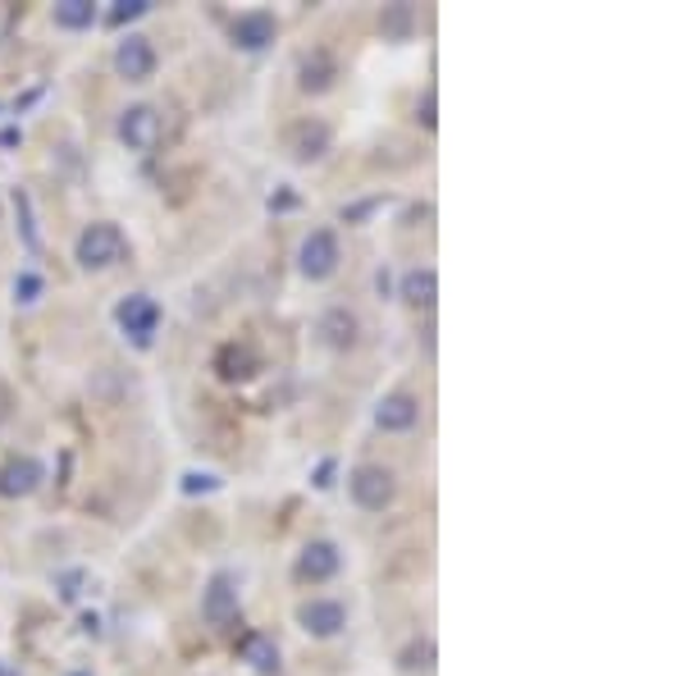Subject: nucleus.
I'll list each match as a JSON object with an SVG mask.
<instances>
[{"label": "nucleus", "mask_w": 685, "mask_h": 676, "mask_svg": "<svg viewBox=\"0 0 685 676\" xmlns=\"http://www.w3.org/2000/svg\"><path fill=\"white\" fill-rule=\"evenodd\" d=\"M74 257H78L83 270H106V265H115L123 257V233L115 225H87L78 233Z\"/></svg>", "instance_id": "f257e3e1"}, {"label": "nucleus", "mask_w": 685, "mask_h": 676, "mask_svg": "<svg viewBox=\"0 0 685 676\" xmlns=\"http://www.w3.org/2000/svg\"><path fill=\"white\" fill-rule=\"evenodd\" d=\"M115 320H119V329L129 334L138 348H151L155 329H161V306H155L146 293H133V297H123L115 306Z\"/></svg>", "instance_id": "f03ea898"}, {"label": "nucleus", "mask_w": 685, "mask_h": 676, "mask_svg": "<svg viewBox=\"0 0 685 676\" xmlns=\"http://www.w3.org/2000/svg\"><path fill=\"white\" fill-rule=\"evenodd\" d=\"M348 484H352V499H357L366 512H384V508L393 503V494H398L393 471H389V467H380V462H366V467H357Z\"/></svg>", "instance_id": "7ed1b4c3"}, {"label": "nucleus", "mask_w": 685, "mask_h": 676, "mask_svg": "<svg viewBox=\"0 0 685 676\" xmlns=\"http://www.w3.org/2000/svg\"><path fill=\"white\" fill-rule=\"evenodd\" d=\"M302 274L306 280H329V274L338 270V238L329 229H316L306 242H302Z\"/></svg>", "instance_id": "20e7f679"}, {"label": "nucleus", "mask_w": 685, "mask_h": 676, "mask_svg": "<svg viewBox=\"0 0 685 676\" xmlns=\"http://www.w3.org/2000/svg\"><path fill=\"white\" fill-rule=\"evenodd\" d=\"M119 138L129 142V151H155V142H161V115L151 106H129L119 119Z\"/></svg>", "instance_id": "39448f33"}, {"label": "nucleus", "mask_w": 685, "mask_h": 676, "mask_svg": "<svg viewBox=\"0 0 685 676\" xmlns=\"http://www.w3.org/2000/svg\"><path fill=\"white\" fill-rule=\"evenodd\" d=\"M297 622H302L306 635L329 640V635H338L342 626H348V612H342V603H334V599H311V603H302Z\"/></svg>", "instance_id": "423d86ee"}, {"label": "nucleus", "mask_w": 685, "mask_h": 676, "mask_svg": "<svg viewBox=\"0 0 685 676\" xmlns=\"http://www.w3.org/2000/svg\"><path fill=\"white\" fill-rule=\"evenodd\" d=\"M338 544L329 539H311L302 553H297V580H311V586H320V580H329L338 571Z\"/></svg>", "instance_id": "0eeeda50"}, {"label": "nucleus", "mask_w": 685, "mask_h": 676, "mask_svg": "<svg viewBox=\"0 0 685 676\" xmlns=\"http://www.w3.org/2000/svg\"><path fill=\"white\" fill-rule=\"evenodd\" d=\"M229 37H233L238 51H265V46L274 42V14H265V10L238 14L233 28H229Z\"/></svg>", "instance_id": "6e6552de"}, {"label": "nucleus", "mask_w": 685, "mask_h": 676, "mask_svg": "<svg viewBox=\"0 0 685 676\" xmlns=\"http://www.w3.org/2000/svg\"><path fill=\"white\" fill-rule=\"evenodd\" d=\"M202 618L215 622V626H225V622L238 618V586H233L229 576H215L210 586H206V595H202Z\"/></svg>", "instance_id": "1a4fd4ad"}, {"label": "nucleus", "mask_w": 685, "mask_h": 676, "mask_svg": "<svg viewBox=\"0 0 685 676\" xmlns=\"http://www.w3.org/2000/svg\"><path fill=\"white\" fill-rule=\"evenodd\" d=\"M42 462H33V457H10L6 467H0V494L6 499H23L33 494V489L42 484Z\"/></svg>", "instance_id": "9d476101"}, {"label": "nucleus", "mask_w": 685, "mask_h": 676, "mask_svg": "<svg viewBox=\"0 0 685 676\" xmlns=\"http://www.w3.org/2000/svg\"><path fill=\"white\" fill-rule=\"evenodd\" d=\"M115 69H119L123 78H129V83L151 78V74H155V51H151V42H146V37L119 42V51H115Z\"/></svg>", "instance_id": "9b49d317"}, {"label": "nucleus", "mask_w": 685, "mask_h": 676, "mask_svg": "<svg viewBox=\"0 0 685 676\" xmlns=\"http://www.w3.org/2000/svg\"><path fill=\"white\" fill-rule=\"evenodd\" d=\"M215 371H220L225 384H247V380L261 371V357L247 348V344H225L220 357H215Z\"/></svg>", "instance_id": "f8f14e48"}, {"label": "nucleus", "mask_w": 685, "mask_h": 676, "mask_svg": "<svg viewBox=\"0 0 685 676\" xmlns=\"http://www.w3.org/2000/svg\"><path fill=\"white\" fill-rule=\"evenodd\" d=\"M416 421H421V403L412 393H389L376 407V425L389 429V435H402V429H412Z\"/></svg>", "instance_id": "ddd939ff"}, {"label": "nucleus", "mask_w": 685, "mask_h": 676, "mask_svg": "<svg viewBox=\"0 0 685 676\" xmlns=\"http://www.w3.org/2000/svg\"><path fill=\"white\" fill-rule=\"evenodd\" d=\"M329 151V129L320 124V119H306V124H297L293 133V156L297 161H320Z\"/></svg>", "instance_id": "4468645a"}, {"label": "nucleus", "mask_w": 685, "mask_h": 676, "mask_svg": "<svg viewBox=\"0 0 685 676\" xmlns=\"http://www.w3.org/2000/svg\"><path fill=\"white\" fill-rule=\"evenodd\" d=\"M320 334H325L329 348H352L357 344V316L348 306H334V312H325V320H320Z\"/></svg>", "instance_id": "2eb2a0df"}, {"label": "nucleus", "mask_w": 685, "mask_h": 676, "mask_svg": "<svg viewBox=\"0 0 685 676\" xmlns=\"http://www.w3.org/2000/svg\"><path fill=\"white\" fill-rule=\"evenodd\" d=\"M402 297L430 312L434 297H439V280H434V270H407V274H402Z\"/></svg>", "instance_id": "dca6fc26"}, {"label": "nucleus", "mask_w": 685, "mask_h": 676, "mask_svg": "<svg viewBox=\"0 0 685 676\" xmlns=\"http://www.w3.org/2000/svg\"><path fill=\"white\" fill-rule=\"evenodd\" d=\"M302 91H329L334 87V59L325 51H316L311 59H302Z\"/></svg>", "instance_id": "f3484780"}, {"label": "nucleus", "mask_w": 685, "mask_h": 676, "mask_svg": "<svg viewBox=\"0 0 685 676\" xmlns=\"http://www.w3.org/2000/svg\"><path fill=\"white\" fill-rule=\"evenodd\" d=\"M238 654L252 663L257 672H279V650L265 640V635H242V644H238Z\"/></svg>", "instance_id": "a211bd4d"}, {"label": "nucleus", "mask_w": 685, "mask_h": 676, "mask_svg": "<svg viewBox=\"0 0 685 676\" xmlns=\"http://www.w3.org/2000/svg\"><path fill=\"white\" fill-rule=\"evenodd\" d=\"M55 23L59 28H91V23H97V6H91V0H59Z\"/></svg>", "instance_id": "6ab92c4d"}, {"label": "nucleus", "mask_w": 685, "mask_h": 676, "mask_svg": "<svg viewBox=\"0 0 685 676\" xmlns=\"http://www.w3.org/2000/svg\"><path fill=\"white\" fill-rule=\"evenodd\" d=\"M402 667H407V672H430L434 667V644L430 640H412L407 650H402Z\"/></svg>", "instance_id": "aec40b11"}, {"label": "nucleus", "mask_w": 685, "mask_h": 676, "mask_svg": "<svg viewBox=\"0 0 685 676\" xmlns=\"http://www.w3.org/2000/svg\"><path fill=\"white\" fill-rule=\"evenodd\" d=\"M151 10V0H119V6L110 10V23L115 28H123V23H133V19H142Z\"/></svg>", "instance_id": "412c9836"}, {"label": "nucleus", "mask_w": 685, "mask_h": 676, "mask_svg": "<svg viewBox=\"0 0 685 676\" xmlns=\"http://www.w3.org/2000/svg\"><path fill=\"white\" fill-rule=\"evenodd\" d=\"M412 28V6H393L389 14H384V33H393V37H402Z\"/></svg>", "instance_id": "4be33fe9"}, {"label": "nucleus", "mask_w": 685, "mask_h": 676, "mask_svg": "<svg viewBox=\"0 0 685 676\" xmlns=\"http://www.w3.org/2000/svg\"><path fill=\"white\" fill-rule=\"evenodd\" d=\"M210 489H220V480L206 476V471H188V476H183V494H210Z\"/></svg>", "instance_id": "5701e85b"}, {"label": "nucleus", "mask_w": 685, "mask_h": 676, "mask_svg": "<svg viewBox=\"0 0 685 676\" xmlns=\"http://www.w3.org/2000/svg\"><path fill=\"white\" fill-rule=\"evenodd\" d=\"M37 293H42V280H37V274L33 270H28V274H19V284H14V297L28 306V302H37Z\"/></svg>", "instance_id": "b1692460"}, {"label": "nucleus", "mask_w": 685, "mask_h": 676, "mask_svg": "<svg viewBox=\"0 0 685 676\" xmlns=\"http://www.w3.org/2000/svg\"><path fill=\"white\" fill-rule=\"evenodd\" d=\"M416 119H421L425 129H434V124H439V115H434V91H425V101H421V115H416Z\"/></svg>", "instance_id": "393cba45"}, {"label": "nucleus", "mask_w": 685, "mask_h": 676, "mask_svg": "<svg viewBox=\"0 0 685 676\" xmlns=\"http://www.w3.org/2000/svg\"><path fill=\"white\" fill-rule=\"evenodd\" d=\"M329 476H334V462H320V471H316V489H329V484H334Z\"/></svg>", "instance_id": "a878e982"}, {"label": "nucleus", "mask_w": 685, "mask_h": 676, "mask_svg": "<svg viewBox=\"0 0 685 676\" xmlns=\"http://www.w3.org/2000/svg\"><path fill=\"white\" fill-rule=\"evenodd\" d=\"M0 676H14V672H10V667H6V663H0Z\"/></svg>", "instance_id": "bb28decb"}, {"label": "nucleus", "mask_w": 685, "mask_h": 676, "mask_svg": "<svg viewBox=\"0 0 685 676\" xmlns=\"http://www.w3.org/2000/svg\"><path fill=\"white\" fill-rule=\"evenodd\" d=\"M69 676H87V672H69Z\"/></svg>", "instance_id": "cd10ccee"}]
</instances>
